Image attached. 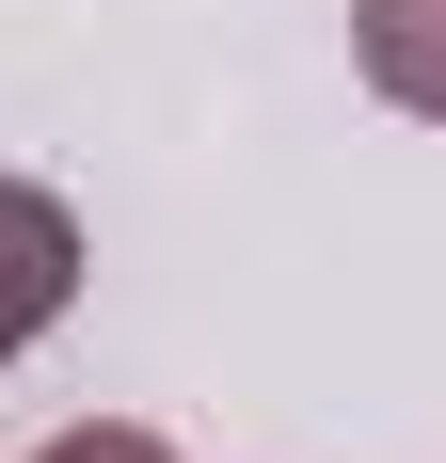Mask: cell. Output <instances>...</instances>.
Masks as SVG:
<instances>
[{
    "label": "cell",
    "mask_w": 446,
    "mask_h": 463,
    "mask_svg": "<svg viewBox=\"0 0 446 463\" xmlns=\"http://www.w3.org/2000/svg\"><path fill=\"white\" fill-rule=\"evenodd\" d=\"M33 463H176V448H160L144 416H80V431H48Z\"/></svg>",
    "instance_id": "3957f363"
},
{
    "label": "cell",
    "mask_w": 446,
    "mask_h": 463,
    "mask_svg": "<svg viewBox=\"0 0 446 463\" xmlns=\"http://www.w3.org/2000/svg\"><path fill=\"white\" fill-rule=\"evenodd\" d=\"M64 304H80V208L33 192V176H0V368L64 320Z\"/></svg>",
    "instance_id": "6da1fadb"
},
{
    "label": "cell",
    "mask_w": 446,
    "mask_h": 463,
    "mask_svg": "<svg viewBox=\"0 0 446 463\" xmlns=\"http://www.w3.org/2000/svg\"><path fill=\"white\" fill-rule=\"evenodd\" d=\"M351 64L383 112H431L446 128V0H351Z\"/></svg>",
    "instance_id": "7a4b0ae2"
}]
</instances>
